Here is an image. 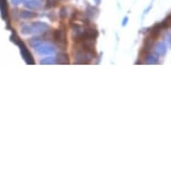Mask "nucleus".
Listing matches in <instances>:
<instances>
[{
    "instance_id": "f257e3e1",
    "label": "nucleus",
    "mask_w": 171,
    "mask_h": 171,
    "mask_svg": "<svg viewBox=\"0 0 171 171\" xmlns=\"http://www.w3.org/2000/svg\"><path fill=\"white\" fill-rule=\"evenodd\" d=\"M49 29V26L45 22H31L22 25V33L24 35L29 34H44Z\"/></svg>"
},
{
    "instance_id": "f03ea898",
    "label": "nucleus",
    "mask_w": 171,
    "mask_h": 171,
    "mask_svg": "<svg viewBox=\"0 0 171 171\" xmlns=\"http://www.w3.org/2000/svg\"><path fill=\"white\" fill-rule=\"evenodd\" d=\"M36 51L38 54H42V55H51L55 53V47L51 46V45H48V44H40L39 46L36 47Z\"/></svg>"
},
{
    "instance_id": "7ed1b4c3",
    "label": "nucleus",
    "mask_w": 171,
    "mask_h": 171,
    "mask_svg": "<svg viewBox=\"0 0 171 171\" xmlns=\"http://www.w3.org/2000/svg\"><path fill=\"white\" fill-rule=\"evenodd\" d=\"M54 38L58 43V45L65 46V43H66V31L64 29H57L54 33Z\"/></svg>"
},
{
    "instance_id": "20e7f679",
    "label": "nucleus",
    "mask_w": 171,
    "mask_h": 171,
    "mask_svg": "<svg viewBox=\"0 0 171 171\" xmlns=\"http://www.w3.org/2000/svg\"><path fill=\"white\" fill-rule=\"evenodd\" d=\"M25 6L27 8H30V9L39 8V7H40V1H38V0H29V1H26Z\"/></svg>"
},
{
    "instance_id": "39448f33",
    "label": "nucleus",
    "mask_w": 171,
    "mask_h": 171,
    "mask_svg": "<svg viewBox=\"0 0 171 171\" xmlns=\"http://www.w3.org/2000/svg\"><path fill=\"white\" fill-rule=\"evenodd\" d=\"M57 63L58 64H67L68 63V56L66 54H59L57 56Z\"/></svg>"
},
{
    "instance_id": "423d86ee",
    "label": "nucleus",
    "mask_w": 171,
    "mask_h": 171,
    "mask_svg": "<svg viewBox=\"0 0 171 171\" xmlns=\"http://www.w3.org/2000/svg\"><path fill=\"white\" fill-rule=\"evenodd\" d=\"M20 16L22 18H25V19H28V18H33V17H36L37 15L34 13H31V11H28V10H24L20 13Z\"/></svg>"
},
{
    "instance_id": "0eeeda50",
    "label": "nucleus",
    "mask_w": 171,
    "mask_h": 171,
    "mask_svg": "<svg viewBox=\"0 0 171 171\" xmlns=\"http://www.w3.org/2000/svg\"><path fill=\"white\" fill-rule=\"evenodd\" d=\"M54 63H56L54 57H47V58H45V59L40 60V64H54Z\"/></svg>"
},
{
    "instance_id": "6e6552de",
    "label": "nucleus",
    "mask_w": 171,
    "mask_h": 171,
    "mask_svg": "<svg viewBox=\"0 0 171 171\" xmlns=\"http://www.w3.org/2000/svg\"><path fill=\"white\" fill-rule=\"evenodd\" d=\"M46 2H47V7H55L58 0H46Z\"/></svg>"
},
{
    "instance_id": "1a4fd4ad",
    "label": "nucleus",
    "mask_w": 171,
    "mask_h": 171,
    "mask_svg": "<svg viewBox=\"0 0 171 171\" xmlns=\"http://www.w3.org/2000/svg\"><path fill=\"white\" fill-rule=\"evenodd\" d=\"M60 11H62L60 16H62V17H65V16H66V13H65V11H66V8H63L62 10H60Z\"/></svg>"
}]
</instances>
